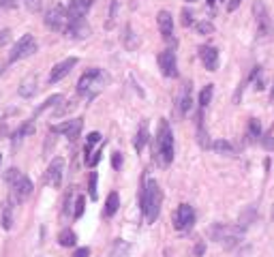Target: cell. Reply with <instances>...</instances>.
Returning <instances> with one entry per match:
<instances>
[{
    "label": "cell",
    "mask_w": 274,
    "mask_h": 257,
    "mask_svg": "<svg viewBox=\"0 0 274 257\" xmlns=\"http://www.w3.org/2000/svg\"><path fill=\"white\" fill-rule=\"evenodd\" d=\"M261 135H263V133H261V125H259L255 118H251L249 120V139L251 141H257V139H261Z\"/></svg>",
    "instance_id": "31"
},
{
    "label": "cell",
    "mask_w": 274,
    "mask_h": 257,
    "mask_svg": "<svg viewBox=\"0 0 274 257\" xmlns=\"http://www.w3.org/2000/svg\"><path fill=\"white\" fill-rule=\"evenodd\" d=\"M212 95H215V86H212V84H208V86L201 88V92H199V107H201V109L208 107V103L212 101Z\"/></svg>",
    "instance_id": "28"
},
{
    "label": "cell",
    "mask_w": 274,
    "mask_h": 257,
    "mask_svg": "<svg viewBox=\"0 0 274 257\" xmlns=\"http://www.w3.org/2000/svg\"><path fill=\"white\" fill-rule=\"evenodd\" d=\"M197 141H199V146L201 148H210V144H208V135H206V129H204V114H197Z\"/></svg>",
    "instance_id": "24"
},
{
    "label": "cell",
    "mask_w": 274,
    "mask_h": 257,
    "mask_svg": "<svg viewBox=\"0 0 274 257\" xmlns=\"http://www.w3.org/2000/svg\"><path fill=\"white\" fill-rule=\"evenodd\" d=\"M0 7H3V9H15L17 0H0Z\"/></svg>",
    "instance_id": "44"
},
{
    "label": "cell",
    "mask_w": 274,
    "mask_h": 257,
    "mask_svg": "<svg viewBox=\"0 0 274 257\" xmlns=\"http://www.w3.org/2000/svg\"><path fill=\"white\" fill-rule=\"evenodd\" d=\"M261 146L266 148V150H274V135L272 133H266V135H261Z\"/></svg>",
    "instance_id": "40"
},
{
    "label": "cell",
    "mask_w": 274,
    "mask_h": 257,
    "mask_svg": "<svg viewBox=\"0 0 274 257\" xmlns=\"http://www.w3.org/2000/svg\"><path fill=\"white\" fill-rule=\"evenodd\" d=\"M86 210V197L84 195H77L75 197V210H73V219H79Z\"/></svg>",
    "instance_id": "36"
},
{
    "label": "cell",
    "mask_w": 274,
    "mask_h": 257,
    "mask_svg": "<svg viewBox=\"0 0 274 257\" xmlns=\"http://www.w3.org/2000/svg\"><path fill=\"white\" fill-rule=\"evenodd\" d=\"M204 251H206V244H204V242H199V244L195 246V255H204Z\"/></svg>",
    "instance_id": "47"
},
{
    "label": "cell",
    "mask_w": 274,
    "mask_h": 257,
    "mask_svg": "<svg viewBox=\"0 0 274 257\" xmlns=\"http://www.w3.org/2000/svg\"><path fill=\"white\" fill-rule=\"evenodd\" d=\"M58 242H60V246H75V242H77V236H75V232L73 230H63L58 234Z\"/></svg>",
    "instance_id": "26"
},
{
    "label": "cell",
    "mask_w": 274,
    "mask_h": 257,
    "mask_svg": "<svg viewBox=\"0 0 274 257\" xmlns=\"http://www.w3.org/2000/svg\"><path fill=\"white\" fill-rule=\"evenodd\" d=\"M97 172H90V176H88V193H90V199H95L99 197V189H97Z\"/></svg>",
    "instance_id": "34"
},
{
    "label": "cell",
    "mask_w": 274,
    "mask_h": 257,
    "mask_svg": "<svg viewBox=\"0 0 274 257\" xmlns=\"http://www.w3.org/2000/svg\"><path fill=\"white\" fill-rule=\"evenodd\" d=\"M11 225H13V212H11V206L5 204V208H3V227L9 232V230H11Z\"/></svg>",
    "instance_id": "35"
},
{
    "label": "cell",
    "mask_w": 274,
    "mask_h": 257,
    "mask_svg": "<svg viewBox=\"0 0 274 257\" xmlns=\"http://www.w3.org/2000/svg\"><path fill=\"white\" fill-rule=\"evenodd\" d=\"M0 163H3V154H0Z\"/></svg>",
    "instance_id": "50"
},
{
    "label": "cell",
    "mask_w": 274,
    "mask_h": 257,
    "mask_svg": "<svg viewBox=\"0 0 274 257\" xmlns=\"http://www.w3.org/2000/svg\"><path fill=\"white\" fill-rule=\"evenodd\" d=\"M240 3H242V0H229V3H227V11L233 13V11H236V9L240 7Z\"/></svg>",
    "instance_id": "45"
},
{
    "label": "cell",
    "mask_w": 274,
    "mask_h": 257,
    "mask_svg": "<svg viewBox=\"0 0 274 257\" xmlns=\"http://www.w3.org/2000/svg\"><path fill=\"white\" fill-rule=\"evenodd\" d=\"M24 3L28 7V11H33V13H39L43 7V0H24Z\"/></svg>",
    "instance_id": "41"
},
{
    "label": "cell",
    "mask_w": 274,
    "mask_h": 257,
    "mask_svg": "<svg viewBox=\"0 0 274 257\" xmlns=\"http://www.w3.org/2000/svg\"><path fill=\"white\" fill-rule=\"evenodd\" d=\"M65 33L71 39H86L90 35V26L86 24V19H69V26Z\"/></svg>",
    "instance_id": "16"
},
{
    "label": "cell",
    "mask_w": 274,
    "mask_h": 257,
    "mask_svg": "<svg viewBox=\"0 0 274 257\" xmlns=\"http://www.w3.org/2000/svg\"><path fill=\"white\" fill-rule=\"evenodd\" d=\"M5 180L9 184V189H11V202L13 204H22L33 195V189H35L33 180H30L26 174L19 172L17 167H9L7 174H5Z\"/></svg>",
    "instance_id": "3"
},
{
    "label": "cell",
    "mask_w": 274,
    "mask_h": 257,
    "mask_svg": "<svg viewBox=\"0 0 274 257\" xmlns=\"http://www.w3.org/2000/svg\"><path fill=\"white\" fill-rule=\"evenodd\" d=\"M60 103H63V95H52L49 97L43 105H39L37 107V111H35V116H39V114H43L45 109H49V107H56V105H60Z\"/></svg>",
    "instance_id": "29"
},
{
    "label": "cell",
    "mask_w": 274,
    "mask_h": 257,
    "mask_svg": "<svg viewBox=\"0 0 274 257\" xmlns=\"http://www.w3.org/2000/svg\"><path fill=\"white\" fill-rule=\"evenodd\" d=\"M217 3H219V0H208V7H210V9H212V7H215V5H217Z\"/></svg>",
    "instance_id": "48"
},
{
    "label": "cell",
    "mask_w": 274,
    "mask_h": 257,
    "mask_svg": "<svg viewBox=\"0 0 274 257\" xmlns=\"http://www.w3.org/2000/svg\"><path fill=\"white\" fill-rule=\"evenodd\" d=\"M82 127H84V120L82 118H73V120L63 122V125H54L52 133H56V135H67L69 141H75L79 137V133H82Z\"/></svg>",
    "instance_id": "10"
},
{
    "label": "cell",
    "mask_w": 274,
    "mask_h": 257,
    "mask_svg": "<svg viewBox=\"0 0 274 257\" xmlns=\"http://www.w3.org/2000/svg\"><path fill=\"white\" fill-rule=\"evenodd\" d=\"M155 157L163 167L171 165L174 161V133L165 118L159 120V129H157V144H155Z\"/></svg>",
    "instance_id": "2"
},
{
    "label": "cell",
    "mask_w": 274,
    "mask_h": 257,
    "mask_svg": "<svg viewBox=\"0 0 274 257\" xmlns=\"http://www.w3.org/2000/svg\"><path fill=\"white\" fill-rule=\"evenodd\" d=\"M255 15H257V35L259 37H266L268 35V13H266V7L261 3H255Z\"/></svg>",
    "instance_id": "18"
},
{
    "label": "cell",
    "mask_w": 274,
    "mask_h": 257,
    "mask_svg": "<svg viewBox=\"0 0 274 257\" xmlns=\"http://www.w3.org/2000/svg\"><path fill=\"white\" fill-rule=\"evenodd\" d=\"M11 41V30H0V47H5Z\"/></svg>",
    "instance_id": "43"
},
{
    "label": "cell",
    "mask_w": 274,
    "mask_h": 257,
    "mask_svg": "<svg viewBox=\"0 0 274 257\" xmlns=\"http://www.w3.org/2000/svg\"><path fill=\"white\" fill-rule=\"evenodd\" d=\"M161 204H163V191H161L157 180H141V191H139V208L148 225H152L159 219Z\"/></svg>",
    "instance_id": "1"
},
{
    "label": "cell",
    "mask_w": 274,
    "mask_h": 257,
    "mask_svg": "<svg viewBox=\"0 0 274 257\" xmlns=\"http://www.w3.org/2000/svg\"><path fill=\"white\" fill-rule=\"evenodd\" d=\"M180 22L182 26H193V13H191V9H182V13H180Z\"/></svg>",
    "instance_id": "39"
},
{
    "label": "cell",
    "mask_w": 274,
    "mask_h": 257,
    "mask_svg": "<svg viewBox=\"0 0 274 257\" xmlns=\"http://www.w3.org/2000/svg\"><path fill=\"white\" fill-rule=\"evenodd\" d=\"M253 217H255V208H251L247 214L245 212H242V217H240V227H249V225H251V221H253Z\"/></svg>",
    "instance_id": "38"
},
{
    "label": "cell",
    "mask_w": 274,
    "mask_h": 257,
    "mask_svg": "<svg viewBox=\"0 0 274 257\" xmlns=\"http://www.w3.org/2000/svg\"><path fill=\"white\" fill-rule=\"evenodd\" d=\"M157 24H159V30L163 35V39H167V41L174 39V17H171L169 11H159Z\"/></svg>",
    "instance_id": "15"
},
{
    "label": "cell",
    "mask_w": 274,
    "mask_h": 257,
    "mask_svg": "<svg viewBox=\"0 0 274 257\" xmlns=\"http://www.w3.org/2000/svg\"><path fill=\"white\" fill-rule=\"evenodd\" d=\"M123 43H125V47H127V49H131V51L139 47V39H137V35L133 33V28H131V26H127V28H125Z\"/></svg>",
    "instance_id": "23"
},
{
    "label": "cell",
    "mask_w": 274,
    "mask_h": 257,
    "mask_svg": "<svg viewBox=\"0 0 274 257\" xmlns=\"http://www.w3.org/2000/svg\"><path fill=\"white\" fill-rule=\"evenodd\" d=\"M210 238L223 244L225 249H233L240 240L242 236H245V227H240V225H225V223H215L212 227L208 230Z\"/></svg>",
    "instance_id": "4"
},
{
    "label": "cell",
    "mask_w": 274,
    "mask_h": 257,
    "mask_svg": "<svg viewBox=\"0 0 274 257\" xmlns=\"http://www.w3.org/2000/svg\"><path fill=\"white\" fill-rule=\"evenodd\" d=\"M111 167H114V169L123 167V152H114V154H111Z\"/></svg>",
    "instance_id": "42"
},
{
    "label": "cell",
    "mask_w": 274,
    "mask_h": 257,
    "mask_svg": "<svg viewBox=\"0 0 274 257\" xmlns=\"http://www.w3.org/2000/svg\"><path fill=\"white\" fill-rule=\"evenodd\" d=\"M193 107V97H191V84L185 81V86H182V92L178 97V114L180 116H187Z\"/></svg>",
    "instance_id": "17"
},
{
    "label": "cell",
    "mask_w": 274,
    "mask_h": 257,
    "mask_svg": "<svg viewBox=\"0 0 274 257\" xmlns=\"http://www.w3.org/2000/svg\"><path fill=\"white\" fill-rule=\"evenodd\" d=\"M43 22H45V26L49 30H54V33H65L67 26H69V13H67V9L63 5H54L45 13Z\"/></svg>",
    "instance_id": "6"
},
{
    "label": "cell",
    "mask_w": 274,
    "mask_h": 257,
    "mask_svg": "<svg viewBox=\"0 0 274 257\" xmlns=\"http://www.w3.org/2000/svg\"><path fill=\"white\" fill-rule=\"evenodd\" d=\"M103 79L105 77H103V71L101 69H88L77 81V92L79 95H88L93 99L97 95V90L101 88V84H103Z\"/></svg>",
    "instance_id": "5"
},
{
    "label": "cell",
    "mask_w": 274,
    "mask_h": 257,
    "mask_svg": "<svg viewBox=\"0 0 274 257\" xmlns=\"http://www.w3.org/2000/svg\"><path fill=\"white\" fill-rule=\"evenodd\" d=\"M193 223H195V210H193V206L180 204L174 212V227L178 232H187L193 227Z\"/></svg>",
    "instance_id": "8"
},
{
    "label": "cell",
    "mask_w": 274,
    "mask_h": 257,
    "mask_svg": "<svg viewBox=\"0 0 274 257\" xmlns=\"http://www.w3.org/2000/svg\"><path fill=\"white\" fill-rule=\"evenodd\" d=\"M195 30H197L199 35L208 37V35H212V33H215V24H212L210 19H201V22H197V24H195Z\"/></svg>",
    "instance_id": "33"
},
{
    "label": "cell",
    "mask_w": 274,
    "mask_h": 257,
    "mask_svg": "<svg viewBox=\"0 0 274 257\" xmlns=\"http://www.w3.org/2000/svg\"><path fill=\"white\" fill-rule=\"evenodd\" d=\"M93 5H95V0H71L67 7L69 19H84Z\"/></svg>",
    "instance_id": "13"
},
{
    "label": "cell",
    "mask_w": 274,
    "mask_h": 257,
    "mask_svg": "<svg viewBox=\"0 0 274 257\" xmlns=\"http://www.w3.org/2000/svg\"><path fill=\"white\" fill-rule=\"evenodd\" d=\"M75 65H77V58L73 56V58H65L63 63H58L54 69H52V73H49V84H56V81H60V79H65L71 71L75 69Z\"/></svg>",
    "instance_id": "12"
},
{
    "label": "cell",
    "mask_w": 274,
    "mask_h": 257,
    "mask_svg": "<svg viewBox=\"0 0 274 257\" xmlns=\"http://www.w3.org/2000/svg\"><path fill=\"white\" fill-rule=\"evenodd\" d=\"M0 73H3V69H0Z\"/></svg>",
    "instance_id": "51"
},
{
    "label": "cell",
    "mask_w": 274,
    "mask_h": 257,
    "mask_svg": "<svg viewBox=\"0 0 274 257\" xmlns=\"http://www.w3.org/2000/svg\"><path fill=\"white\" fill-rule=\"evenodd\" d=\"M148 137H150V133H148V120H141V125L137 129V135H135V141H133L135 152H141V150L146 148Z\"/></svg>",
    "instance_id": "19"
},
{
    "label": "cell",
    "mask_w": 274,
    "mask_h": 257,
    "mask_svg": "<svg viewBox=\"0 0 274 257\" xmlns=\"http://www.w3.org/2000/svg\"><path fill=\"white\" fill-rule=\"evenodd\" d=\"M199 58L208 71H217L219 69V49L215 45H201L199 47Z\"/></svg>",
    "instance_id": "14"
},
{
    "label": "cell",
    "mask_w": 274,
    "mask_h": 257,
    "mask_svg": "<svg viewBox=\"0 0 274 257\" xmlns=\"http://www.w3.org/2000/svg\"><path fill=\"white\" fill-rule=\"evenodd\" d=\"M63 176H65V159L56 157V159L47 165L45 176H43V182L49 184V187H54V189H60V184H63Z\"/></svg>",
    "instance_id": "9"
},
{
    "label": "cell",
    "mask_w": 274,
    "mask_h": 257,
    "mask_svg": "<svg viewBox=\"0 0 274 257\" xmlns=\"http://www.w3.org/2000/svg\"><path fill=\"white\" fill-rule=\"evenodd\" d=\"M210 148L215 152H219V154H233V146L227 139H215L210 144Z\"/></svg>",
    "instance_id": "27"
},
{
    "label": "cell",
    "mask_w": 274,
    "mask_h": 257,
    "mask_svg": "<svg viewBox=\"0 0 274 257\" xmlns=\"http://www.w3.org/2000/svg\"><path fill=\"white\" fill-rule=\"evenodd\" d=\"M35 92H37V75H30L22 81V86H19V97L30 99V97H35Z\"/></svg>",
    "instance_id": "22"
},
{
    "label": "cell",
    "mask_w": 274,
    "mask_h": 257,
    "mask_svg": "<svg viewBox=\"0 0 274 257\" xmlns=\"http://www.w3.org/2000/svg\"><path fill=\"white\" fill-rule=\"evenodd\" d=\"M129 251H131V246H129L125 240H116L109 257H129Z\"/></svg>",
    "instance_id": "30"
},
{
    "label": "cell",
    "mask_w": 274,
    "mask_h": 257,
    "mask_svg": "<svg viewBox=\"0 0 274 257\" xmlns=\"http://www.w3.org/2000/svg\"><path fill=\"white\" fill-rule=\"evenodd\" d=\"M118 208H120V195H118V191H111L109 195H107V202H105V208H103V217H114V214L118 212Z\"/></svg>",
    "instance_id": "20"
},
{
    "label": "cell",
    "mask_w": 274,
    "mask_h": 257,
    "mask_svg": "<svg viewBox=\"0 0 274 257\" xmlns=\"http://www.w3.org/2000/svg\"><path fill=\"white\" fill-rule=\"evenodd\" d=\"M116 15H118V0H111V3H109V15H107V22H105V28H107V30L114 28Z\"/></svg>",
    "instance_id": "32"
},
{
    "label": "cell",
    "mask_w": 274,
    "mask_h": 257,
    "mask_svg": "<svg viewBox=\"0 0 274 257\" xmlns=\"http://www.w3.org/2000/svg\"><path fill=\"white\" fill-rule=\"evenodd\" d=\"M33 133H35V122H33V120H30V122H24V125H22V127H19V129H15V131L11 133V139H13V144H15V146H17V144H19V141H22L24 137H28V135H33Z\"/></svg>",
    "instance_id": "21"
},
{
    "label": "cell",
    "mask_w": 274,
    "mask_h": 257,
    "mask_svg": "<svg viewBox=\"0 0 274 257\" xmlns=\"http://www.w3.org/2000/svg\"><path fill=\"white\" fill-rule=\"evenodd\" d=\"M159 69L165 77H178V63H176V54L174 49H165L159 54Z\"/></svg>",
    "instance_id": "11"
},
{
    "label": "cell",
    "mask_w": 274,
    "mask_h": 257,
    "mask_svg": "<svg viewBox=\"0 0 274 257\" xmlns=\"http://www.w3.org/2000/svg\"><path fill=\"white\" fill-rule=\"evenodd\" d=\"M185 3H197V0H185Z\"/></svg>",
    "instance_id": "49"
},
{
    "label": "cell",
    "mask_w": 274,
    "mask_h": 257,
    "mask_svg": "<svg viewBox=\"0 0 274 257\" xmlns=\"http://www.w3.org/2000/svg\"><path fill=\"white\" fill-rule=\"evenodd\" d=\"M101 139H103V135H101L99 131H93V133H90V135H88V139H86V146H84V154H86V159H88L90 154L95 152V146H97V144H101Z\"/></svg>",
    "instance_id": "25"
},
{
    "label": "cell",
    "mask_w": 274,
    "mask_h": 257,
    "mask_svg": "<svg viewBox=\"0 0 274 257\" xmlns=\"http://www.w3.org/2000/svg\"><path fill=\"white\" fill-rule=\"evenodd\" d=\"M35 51H37V41H35V37H33V35H24V37L11 47V51H9V63H17V60H22V58H28V56H33Z\"/></svg>",
    "instance_id": "7"
},
{
    "label": "cell",
    "mask_w": 274,
    "mask_h": 257,
    "mask_svg": "<svg viewBox=\"0 0 274 257\" xmlns=\"http://www.w3.org/2000/svg\"><path fill=\"white\" fill-rule=\"evenodd\" d=\"M77 107V101H71L69 105H56V111H54V116H65V114H69L71 109H75Z\"/></svg>",
    "instance_id": "37"
},
{
    "label": "cell",
    "mask_w": 274,
    "mask_h": 257,
    "mask_svg": "<svg viewBox=\"0 0 274 257\" xmlns=\"http://www.w3.org/2000/svg\"><path fill=\"white\" fill-rule=\"evenodd\" d=\"M90 255V249L88 246H82V249H77L75 253H73V257H88Z\"/></svg>",
    "instance_id": "46"
}]
</instances>
